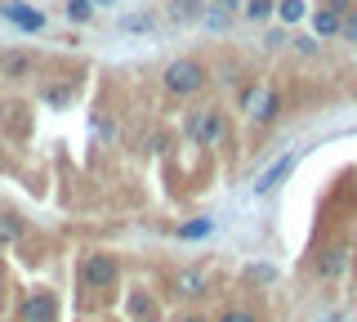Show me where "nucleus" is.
Instances as JSON below:
<instances>
[{
    "instance_id": "4468645a",
    "label": "nucleus",
    "mask_w": 357,
    "mask_h": 322,
    "mask_svg": "<svg viewBox=\"0 0 357 322\" xmlns=\"http://www.w3.org/2000/svg\"><path fill=\"white\" fill-rule=\"evenodd\" d=\"M245 14H250V18H268V14H273V0H245Z\"/></svg>"
},
{
    "instance_id": "20e7f679",
    "label": "nucleus",
    "mask_w": 357,
    "mask_h": 322,
    "mask_svg": "<svg viewBox=\"0 0 357 322\" xmlns=\"http://www.w3.org/2000/svg\"><path fill=\"white\" fill-rule=\"evenodd\" d=\"M54 314H59V305H54L50 291H36L27 305H22V318L27 322H54Z\"/></svg>"
},
{
    "instance_id": "f257e3e1",
    "label": "nucleus",
    "mask_w": 357,
    "mask_h": 322,
    "mask_svg": "<svg viewBox=\"0 0 357 322\" xmlns=\"http://www.w3.org/2000/svg\"><path fill=\"white\" fill-rule=\"evenodd\" d=\"M223 130H228V121H223V112H215V108H206V112H192V121H188V135H192L197 143H219Z\"/></svg>"
},
{
    "instance_id": "ddd939ff",
    "label": "nucleus",
    "mask_w": 357,
    "mask_h": 322,
    "mask_svg": "<svg viewBox=\"0 0 357 322\" xmlns=\"http://www.w3.org/2000/svg\"><path fill=\"white\" fill-rule=\"evenodd\" d=\"M206 233H210V219H192V224L178 228V237H206Z\"/></svg>"
},
{
    "instance_id": "412c9836",
    "label": "nucleus",
    "mask_w": 357,
    "mask_h": 322,
    "mask_svg": "<svg viewBox=\"0 0 357 322\" xmlns=\"http://www.w3.org/2000/svg\"><path fill=\"white\" fill-rule=\"evenodd\" d=\"M45 98H50V103H67V98H72V90H50Z\"/></svg>"
},
{
    "instance_id": "f3484780",
    "label": "nucleus",
    "mask_w": 357,
    "mask_h": 322,
    "mask_svg": "<svg viewBox=\"0 0 357 322\" xmlns=\"http://www.w3.org/2000/svg\"><path fill=\"white\" fill-rule=\"evenodd\" d=\"M340 31H344V41H357V14H344Z\"/></svg>"
},
{
    "instance_id": "5701e85b",
    "label": "nucleus",
    "mask_w": 357,
    "mask_h": 322,
    "mask_svg": "<svg viewBox=\"0 0 357 322\" xmlns=\"http://www.w3.org/2000/svg\"><path fill=\"white\" fill-rule=\"evenodd\" d=\"M0 112H5V103H0Z\"/></svg>"
},
{
    "instance_id": "9d476101",
    "label": "nucleus",
    "mask_w": 357,
    "mask_h": 322,
    "mask_svg": "<svg viewBox=\"0 0 357 322\" xmlns=\"http://www.w3.org/2000/svg\"><path fill=\"white\" fill-rule=\"evenodd\" d=\"M22 237V224L14 215H0V242H18Z\"/></svg>"
},
{
    "instance_id": "6ab92c4d",
    "label": "nucleus",
    "mask_w": 357,
    "mask_h": 322,
    "mask_svg": "<svg viewBox=\"0 0 357 322\" xmlns=\"http://www.w3.org/2000/svg\"><path fill=\"white\" fill-rule=\"evenodd\" d=\"M219 322H255L250 314H245V309H228V314H223Z\"/></svg>"
},
{
    "instance_id": "f8f14e48",
    "label": "nucleus",
    "mask_w": 357,
    "mask_h": 322,
    "mask_svg": "<svg viewBox=\"0 0 357 322\" xmlns=\"http://www.w3.org/2000/svg\"><path fill=\"white\" fill-rule=\"evenodd\" d=\"M5 72L9 76H27L31 72V59H27V54H14V59H5Z\"/></svg>"
},
{
    "instance_id": "b1692460",
    "label": "nucleus",
    "mask_w": 357,
    "mask_h": 322,
    "mask_svg": "<svg viewBox=\"0 0 357 322\" xmlns=\"http://www.w3.org/2000/svg\"><path fill=\"white\" fill-rule=\"evenodd\" d=\"M103 5H112V0H103Z\"/></svg>"
},
{
    "instance_id": "0eeeda50",
    "label": "nucleus",
    "mask_w": 357,
    "mask_h": 322,
    "mask_svg": "<svg viewBox=\"0 0 357 322\" xmlns=\"http://www.w3.org/2000/svg\"><path fill=\"white\" fill-rule=\"evenodd\" d=\"M290 166H295V157H282V161L273 166V170H264V175H259V184H255V193H273V188L290 175Z\"/></svg>"
},
{
    "instance_id": "423d86ee",
    "label": "nucleus",
    "mask_w": 357,
    "mask_h": 322,
    "mask_svg": "<svg viewBox=\"0 0 357 322\" xmlns=\"http://www.w3.org/2000/svg\"><path fill=\"white\" fill-rule=\"evenodd\" d=\"M5 18L14 27H22V31H40L45 27V18L36 14V9H27V5H5Z\"/></svg>"
},
{
    "instance_id": "6e6552de",
    "label": "nucleus",
    "mask_w": 357,
    "mask_h": 322,
    "mask_svg": "<svg viewBox=\"0 0 357 322\" xmlns=\"http://www.w3.org/2000/svg\"><path fill=\"white\" fill-rule=\"evenodd\" d=\"M340 23H344L340 9H317V18H312V31L326 41V36H340Z\"/></svg>"
},
{
    "instance_id": "2eb2a0df",
    "label": "nucleus",
    "mask_w": 357,
    "mask_h": 322,
    "mask_svg": "<svg viewBox=\"0 0 357 322\" xmlns=\"http://www.w3.org/2000/svg\"><path fill=\"white\" fill-rule=\"evenodd\" d=\"M67 14H72L76 23H85V18L94 14V9H89V0H72V5H67Z\"/></svg>"
},
{
    "instance_id": "dca6fc26",
    "label": "nucleus",
    "mask_w": 357,
    "mask_h": 322,
    "mask_svg": "<svg viewBox=\"0 0 357 322\" xmlns=\"http://www.w3.org/2000/svg\"><path fill=\"white\" fill-rule=\"evenodd\" d=\"M340 269H344V251H331V260H326V264H321V273H326V277H331V273H340Z\"/></svg>"
},
{
    "instance_id": "39448f33",
    "label": "nucleus",
    "mask_w": 357,
    "mask_h": 322,
    "mask_svg": "<svg viewBox=\"0 0 357 322\" xmlns=\"http://www.w3.org/2000/svg\"><path fill=\"white\" fill-rule=\"evenodd\" d=\"M112 277H116V264H112L107 255H89L85 260V282L89 286H107Z\"/></svg>"
},
{
    "instance_id": "f03ea898",
    "label": "nucleus",
    "mask_w": 357,
    "mask_h": 322,
    "mask_svg": "<svg viewBox=\"0 0 357 322\" xmlns=\"http://www.w3.org/2000/svg\"><path fill=\"white\" fill-rule=\"evenodd\" d=\"M201 81H206V72H201L192 59H178V63L165 68V85H170L174 94H192V90H201Z\"/></svg>"
},
{
    "instance_id": "9b49d317",
    "label": "nucleus",
    "mask_w": 357,
    "mask_h": 322,
    "mask_svg": "<svg viewBox=\"0 0 357 322\" xmlns=\"http://www.w3.org/2000/svg\"><path fill=\"white\" fill-rule=\"evenodd\" d=\"M277 14H282L286 23H295V18H304V0H282V5H277Z\"/></svg>"
},
{
    "instance_id": "1a4fd4ad",
    "label": "nucleus",
    "mask_w": 357,
    "mask_h": 322,
    "mask_svg": "<svg viewBox=\"0 0 357 322\" xmlns=\"http://www.w3.org/2000/svg\"><path fill=\"white\" fill-rule=\"evenodd\" d=\"M201 286H206V273H201V269L178 273V295H201Z\"/></svg>"
},
{
    "instance_id": "7ed1b4c3",
    "label": "nucleus",
    "mask_w": 357,
    "mask_h": 322,
    "mask_svg": "<svg viewBox=\"0 0 357 322\" xmlns=\"http://www.w3.org/2000/svg\"><path fill=\"white\" fill-rule=\"evenodd\" d=\"M245 112H250L255 121H273L277 94H273V90H245Z\"/></svg>"
},
{
    "instance_id": "aec40b11",
    "label": "nucleus",
    "mask_w": 357,
    "mask_h": 322,
    "mask_svg": "<svg viewBox=\"0 0 357 322\" xmlns=\"http://www.w3.org/2000/svg\"><path fill=\"white\" fill-rule=\"evenodd\" d=\"M192 9H197V0H178V5H174V18H188Z\"/></svg>"
},
{
    "instance_id": "4be33fe9",
    "label": "nucleus",
    "mask_w": 357,
    "mask_h": 322,
    "mask_svg": "<svg viewBox=\"0 0 357 322\" xmlns=\"http://www.w3.org/2000/svg\"><path fill=\"white\" fill-rule=\"evenodd\" d=\"M188 322H201V318H188Z\"/></svg>"
},
{
    "instance_id": "a211bd4d",
    "label": "nucleus",
    "mask_w": 357,
    "mask_h": 322,
    "mask_svg": "<svg viewBox=\"0 0 357 322\" xmlns=\"http://www.w3.org/2000/svg\"><path fill=\"white\" fill-rule=\"evenodd\" d=\"M241 0H215V14H237Z\"/></svg>"
}]
</instances>
